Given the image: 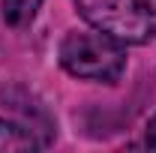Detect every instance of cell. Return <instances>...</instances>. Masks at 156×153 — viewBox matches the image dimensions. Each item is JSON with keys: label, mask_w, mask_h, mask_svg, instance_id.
I'll use <instances>...</instances> for the list:
<instances>
[{"label": "cell", "mask_w": 156, "mask_h": 153, "mask_svg": "<svg viewBox=\"0 0 156 153\" xmlns=\"http://www.w3.org/2000/svg\"><path fill=\"white\" fill-rule=\"evenodd\" d=\"M60 63L69 75L84 81H105L111 84L126 69L123 42L102 30H72L60 42Z\"/></svg>", "instance_id": "1"}, {"label": "cell", "mask_w": 156, "mask_h": 153, "mask_svg": "<svg viewBox=\"0 0 156 153\" xmlns=\"http://www.w3.org/2000/svg\"><path fill=\"white\" fill-rule=\"evenodd\" d=\"M147 147H150V150H156V117L147 123Z\"/></svg>", "instance_id": "5"}, {"label": "cell", "mask_w": 156, "mask_h": 153, "mask_svg": "<svg viewBox=\"0 0 156 153\" xmlns=\"http://www.w3.org/2000/svg\"><path fill=\"white\" fill-rule=\"evenodd\" d=\"M39 141L33 129L21 126V123H12V120H0V150H36Z\"/></svg>", "instance_id": "3"}, {"label": "cell", "mask_w": 156, "mask_h": 153, "mask_svg": "<svg viewBox=\"0 0 156 153\" xmlns=\"http://www.w3.org/2000/svg\"><path fill=\"white\" fill-rule=\"evenodd\" d=\"M78 12L96 30L126 45L156 36V0H75Z\"/></svg>", "instance_id": "2"}, {"label": "cell", "mask_w": 156, "mask_h": 153, "mask_svg": "<svg viewBox=\"0 0 156 153\" xmlns=\"http://www.w3.org/2000/svg\"><path fill=\"white\" fill-rule=\"evenodd\" d=\"M42 0H3V18L12 27H27Z\"/></svg>", "instance_id": "4"}]
</instances>
